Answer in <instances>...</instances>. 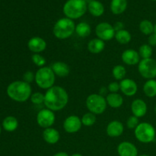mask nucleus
Listing matches in <instances>:
<instances>
[{"label":"nucleus","mask_w":156,"mask_h":156,"mask_svg":"<svg viewBox=\"0 0 156 156\" xmlns=\"http://www.w3.org/2000/svg\"><path fill=\"white\" fill-rule=\"evenodd\" d=\"M47 44L41 37H33L27 41V48L34 53H41L46 50Z\"/></svg>","instance_id":"obj_13"},{"label":"nucleus","mask_w":156,"mask_h":156,"mask_svg":"<svg viewBox=\"0 0 156 156\" xmlns=\"http://www.w3.org/2000/svg\"><path fill=\"white\" fill-rule=\"evenodd\" d=\"M148 44L151 46V47H155L156 46V34H152L149 35V38H148Z\"/></svg>","instance_id":"obj_37"},{"label":"nucleus","mask_w":156,"mask_h":156,"mask_svg":"<svg viewBox=\"0 0 156 156\" xmlns=\"http://www.w3.org/2000/svg\"><path fill=\"white\" fill-rule=\"evenodd\" d=\"M117 153L119 156H138V149L133 143L124 141L117 146Z\"/></svg>","instance_id":"obj_14"},{"label":"nucleus","mask_w":156,"mask_h":156,"mask_svg":"<svg viewBox=\"0 0 156 156\" xmlns=\"http://www.w3.org/2000/svg\"><path fill=\"white\" fill-rule=\"evenodd\" d=\"M105 98L108 105L115 109L120 108L123 104V98L119 93H109Z\"/></svg>","instance_id":"obj_21"},{"label":"nucleus","mask_w":156,"mask_h":156,"mask_svg":"<svg viewBox=\"0 0 156 156\" xmlns=\"http://www.w3.org/2000/svg\"><path fill=\"white\" fill-rule=\"evenodd\" d=\"M52 70L53 71L54 74L56 76L60 78L66 77L69 76L70 73V68L68 64L61 61H57L54 63L52 64L51 66Z\"/></svg>","instance_id":"obj_19"},{"label":"nucleus","mask_w":156,"mask_h":156,"mask_svg":"<svg viewBox=\"0 0 156 156\" xmlns=\"http://www.w3.org/2000/svg\"><path fill=\"white\" fill-rule=\"evenodd\" d=\"M138 156H150L149 155H138Z\"/></svg>","instance_id":"obj_44"},{"label":"nucleus","mask_w":156,"mask_h":156,"mask_svg":"<svg viewBox=\"0 0 156 156\" xmlns=\"http://www.w3.org/2000/svg\"><path fill=\"white\" fill-rule=\"evenodd\" d=\"M108 91V89H107L106 88H105V87H104V88H101L100 89V93H99V94H101V95H102L105 97V94H106L107 91Z\"/></svg>","instance_id":"obj_39"},{"label":"nucleus","mask_w":156,"mask_h":156,"mask_svg":"<svg viewBox=\"0 0 156 156\" xmlns=\"http://www.w3.org/2000/svg\"><path fill=\"white\" fill-rule=\"evenodd\" d=\"M134 135L140 143H150L155 140L156 131L153 125L147 122H143L140 123L134 129Z\"/></svg>","instance_id":"obj_6"},{"label":"nucleus","mask_w":156,"mask_h":156,"mask_svg":"<svg viewBox=\"0 0 156 156\" xmlns=\"http://www.w3.org/2000/svg\"><path fill=\"white\" fill-rule=\"evenodd\" d=\"M131 111L133 115L136 116L138 118L143 117L146 114L148 111V106L145 101L143 99H135L131 104Z\"/></svg>","instance_id":"obj_16"},{"label":"nucleus","mask_w":156,"mask_h":156,"mask_svg":"<svg viewBox=\"0 0 156 156\" xmlns=\"http://www.w3.org/2000/svg\"><path fill=\"white\" fill-rule=\"evenodd\" d=\"M85 105L88 111L95 115L103 114L108 107L106 98L99 94L88 95L85 101Z\"/></svg>","instance_id":"obj_7"},{"label":"nucleus","mask_w":156,"mask_h":156,"mask_svg":"<svg viewBox=\"0 0 156 156\" xmlns=\"http://www.w3.org/2000/svg\"><path fill=\"white\" fill-rule=\"evenodd\" d=\"M124 126L120 121L117 120H112L108 124L106 128L107 135L112 138L119 137L123 133Z\"/></svg>","instance_id":"obj_17"},{"label":"nucleus","mask_w":156,"mask_h":156,"mask_svg":"<svg viewBox=\"0 0 156 156\" xmlns=\"http://www.w3.org/2000/svg\"><path fill=\"white\" fill-rule=\"evenodd\" d=\"M1 132H2V127L1 126H0V134H1Z\"/></svg>","instance_id":"obj_45"},{"label":"nucleus","mask_w":156,"mask_h":156,"mask_svg":"<svg viewBox=\"0 0 156 156\" xmlns=\"http://www.w3.org/2000/svg\"><path fill=\"white\" fill-rule=\"evenodd\" d=\"M120 91L124 95L127 97H132L136 94L138 91V85L136 82L131 79H126L121 80L120 82Z\"/></svg>","instance_id":"obj_12"},{"label":"nucleus","mask_w":156,"mask_h":156,"mask_svg":"<svg viewBox=\"0 0 156 156\" xmlns=\"http://www.w3.org/2000/svg\"><path fill=\"white\" fill-rule=\"evenodd\" d=\"M139 124H140L139 118L134 115L130 116L126 120V126L129 129H135Z\"/></svg>","instance_id":"obj_34"},{"label":"nucleus","mask_w":156,"mask_h":156,"mask_svg":"<svg viewBox=\"0 0 156 156\" xmlns=\"http://www.w3.org/2000/svg\"><path fill=\"white\" fill-rule=\"evenodd\" d=\"M76 30V24L73 20L68 18H62L55 23L53 28V33L55 37L59 40L69 38Z\"/></svg>","instance_id":"obj_4"},{"label":"nucleus","mask_w":156,"mask_h":156,"mask_svg":"<svg viewBox=\"0 0 156 156\" xmlns=\"http://www.w3.org/2000/svg\"><path fill=\"white\" fill-rule=\"evenodd\" d=\"M56 82V75L51 67L44 66L38 69L35 73V82L41 89L48 90L54 86Z\"/></svg>","instance_id":"obj_5"},{"label":"nucleus","mask_w":156,"mask_h":156,"mask_svg":"<svg viewBox=\"0 0 156 156\" xmlns=\"http://www.w3.org/2000/svg\"><path fill=\"white\" fill-rule=\"evenodd\" d=\"M95 34L97 37L104 41H109L114 38L116 31L114 26L108 22H101L96 26Z\"/></svg>","instance_id":"obj_10"},{"label":"nucleus","mask_w":156,"mask_h":156,"mask_svg":"<svg viewBox=\"0 0 156 156\" xmlns=\"http://www.w3.org/2000/svg\"><path fill=\"white\" fill-rule=\"evenodd\" d=\"M43 139L47 143L50 145H54L57 143L60 140V133L57 129L53 127H49L44 129L43 131Z\"/></svg>","instance_id":"obj_18"},{"label":"nucleus","mask_w":156,"mask_h":156,"mask_svg":"<svg viewBox=\"0 0 156 156\" xmlns=\"http://www.w3.org/2000/svg\"><path fill=\"white\" fill-rule=\"evenodd\" d=\"M121 59L127 66H135L140 62V56L138 51L133 49H127L121 54Z\"/></svg>","instance_id":"obj_15"},{"label":"nucleus","mask_w":156,"mask_h":156,"mask_svg":"<svg viewBox=\"0 0 156 156\" xmlns=\"http://www.w3.org/2000/svg\"><path fill=\"white\" fill-rule=\"evenodd\" d=\"M23 81L30 84L35 81V73L32 71H26L23 75Z\"/></svg>","instance_id":"obj_35"},{"label":"nucleus","mask_w":156,"mask_h":156,"mask_svg":"<svg viewBox=\"0 0 156 156\" xmlns=\"http://www.w3.org/2000/svg\"><path fill=\"white\" fill-rule=\"evenodd\" d=\"M69 102V94L64 88L54 85L44 94V105L53 111L64 109Z\"/></svg>","instance_id":"obj_1"},{"label":"nucleus","mask_w":156,"mask_h":156,"mask_svg":"<svg viewBox=\"0 0 156 156\" xmlns=\"http://www.w3.org/2000/svg\"><path fill=\"white\" fill-rule=\"evenodd\" d=\"M75 32L79 37L82 38L88 37L91 33V27L87 22L82 21L79 23L77 25H76V30Z\"/></svg>","instance_id":"obj_25"},{"label":"nucleus","mask_w":156,"mask_h":156,"mask_svg":"<svg viewBox=\"0 0 156 156\" xmlns=\"http://www.w3.org/2000/svg\"><path fill=\"white\" fill-rule=\"evenodd\" d=\"M87 11L88 5L85 0H67L62 8L65 16L72 20L82 18Z\"/></svg>","instance_id":"obj_3"},{"label":"nucleus","mask_w":156,"mask_h":156,"mask_svg":"<svg viewBox=\"0 0 156 156\" xmlns=\"http://www.w3.org/2000/svg\"><path fill=\"white\" fill-rule=\"evenodd\" d=\"M127 8V0H111V11L114 15H120Z\"/></svg>","instance_id":"obj_23"},{"label":"nucleus","mask_w":156,"mask_h":156,"mask_svg":"<svg viewBox=\"0 0 156 156\" xmlns=\"http://www.w3.org/2000/svg\"><path fill=\"white\" fill-rule=\"evenodd\" d=\"M71 156H83V155H81V154H79V153H74V154H73Z\"/></svg>","instance_id":"obj_41"},{"label":"nucleus","mask_w":156,"mask_h":156,"mask_svg":"<svg viewBox=\"0 0 156 156\" xmlns=\"http://www.w3.org/2000/svg\"><path fill=\"white\" fill-rule=\"evenodd\" d=\"M138 71L144 79H155L156 78V60L152 58L142 59L138 64Z\"/></svg>","instance_id":"obj_8"},{"label":"nucleus","mask_w":156,"mask_h":156,"mask_svg":"<svg viewBox=\"0 0 156 156\" xmlns=\"http://www.w3.org/2000/svg\"><path fill=\"white\" fill-rule=\"evenodd\" d=\"M7 95L15 101H27L32 94V88L30 84L24 81H15L9 84L6 89Z\"/></svg>","instance_id":"obj_2"},{"label":"nucleus","mask_w":156,"mask_h":156,"mask_svg":"<svg viewBox=\"0 0 156 156\" xmlns=\"http://www.w3.org/2000/svg\"><path fill=\"white\" fill-rule=\"evenodd\" d=\"M114 37L119 44L125 45V44H127L130 42L131 40H132V35L127 30L123 29V30L116 32Z\"/></svg>","instance_id":"obj_27"},{"label":"nucleus","mask_w":156,"mask_h":156,"mask_svg":"<svg viewBox=\"0 0 156 156\" xmlns=\"http://www.w3.org/2000/svg\"><path fill=\"white\" fill-rule=\"evenodd\" d=\"M88 50L92 54L101 53L105 48V42L99 38H94L88 43Z\"/></svg>","instance_id":"obj_20"},{"label":"nucleus","mask_w":156,"mask_h":156,"mask_svg":"<svg viewBox=\"0 0 156 156\" xmlns=\"http://www.w3.org/2000/svg\"><path fill=\"white\" fill-rule=\"evenodd\" d=\"M85 2L87 3V5H88V3H90L91 1H93V0H85Z\"/></svg>","instance_id":"obj_42"},{"label":"nucleus","mask_w":156,"mask_h":156,"mask_svg":"<svg viewBox=\"0 0 156 156\" xmlns=\"http://www.w3.org/2000/svg\"><path fill=\"white\" fill-rule=\"evenodd\" d=\"M138 53L140 54V58H142V59H149V58H152V53H153L152 47H151L148 44H143L139 48Z\"/></svg>","instance_id":"obj_30"},{"label":"nucleus","mask_w":156,"mask_h":156,"mask_svg":"<svg viewBox=\"0 0 156 156\" xmlns=\"http://www.w3.org/2000/svg\"><path fill=\"white\" fill-rule=\"evenodd\" d=\"M82 126V120L76 115H70L63 121V129L67 133H76Z\"/></svg>","instance_id":"obj_11"},{"label":"nucleus","mask_w":156,"mask_h":156,"mask_svg":"<svg viewBox=\"0 0 156 156\" xmlns=\"http://www.w3.org/2000/svg\"><path fill=\"white\" fill-rule=\"evenodd\" d=\"M154 25L155 24H153V23L149 20H143L140 23L139 28L142 34L149 36L154 33Z\"/></svg>","instance_id":"obj_28"},{"label":"nucleus","mask_w":156,"mask_h":156,"mask_svg":"<svg viewBox=\"0 0 156 156\" xmlns=\"http://www.w3.org/2000/svg\"><path fill=\"white\" fill-rule=\"evenodd\" d=\"M143 92L147 97L155 98L156 96V80L149 79L143 85Z\"/></svg>","instance_id":"obj_26"},{"label":"nucleus","mask_w":156,"mask_h":156,"mask_svg":"<svg viewBox=\"0 0 156 156\" xmlns=\"http://www.w3.org/2000/svg\"><path fill=\"white\" fill-rule=\"evenodd\" d=\"M30 100L32 104L35 105H40L44 103V94L41 92H34L31 94Z\"/></svg>","instance_id":"obj_33"},{"label":"nucleus","mask_w":156,"mask_h":156,"mask_svg":"<svg viewBox=\"0 0 156 156\" xmlns=\"http://www.w3.org/2000/svg\"><path fill=\"white\" fill-rule=\"evenodd\" d=\"M154 34H156V24L154 25Z\"/></svg>","instance_id":"obj_43"},{"label":"nucleus","mask_w":156,"mask_h":156,"mask_svg":"<svg viewBox=\"0 0 156 156\" xmlns=\"http://www.w3.org/2000/svg\"><path fill=\"white\" fill-rule=\"evenodd\" d=\"M113 26H114V28L116 32L124 29V24L122 21H117Z\"/></svg>","instance_id":"obj_38"},{"label":"nucleus","mask_w":156,"mask_h":156,"mask_svg":"<svg viewBox=\"0 0 156 156\" xmlns=\"http://www.w3.org/2000/svg\"><path fill=\"white\" fill-rule=\"evenodd\" d=\"M81 120H82V123L83 126H91L97 121V117H96L95 114H92L91 112H88L82 116Z\"/></svg>","instance_id":"obj_31"},{"label":"nucleus","mask_w":156,"mask_h":156,"mask_svg":"<svg viewBox=\"0 0 156 156\" xmlns=\"http://www.w3.org/2000/svg\"><path fill=\"white\" fill-rule=\"evenodd\" d=\"M31 60L33 63L39 68L45 66L46 63H47V60L40 53H34L31 56Z\"/></svg>","instance_id":"obj_32"},{"label":"nucleus","mask_w":156,"mask_h":156,"mask_svg":"<svg viewBox=\"0 0 156 156\" xmlns=\"http://www.w3.org/2000/svg\"><path fill=\"white\" fill-rule=\"evenodd\" d=\"M18 127V119L13 116H8L3 120L2 128L7 132H14Z\"/></svg>","instance_id":"obj_24"},{"label":"nucleus","mask_w":156,"mask_h":156,"mask_svg":"<svg viewBox=\"0 0 156 156\" xmlns=\"http://www.w3.org/2000/svg\"><path fill=\"white\" fill-rule=\"evenodd\" d=\"M36 120L38 126H41L43 129L52 127L56 120L54 111H51L48 108L41 110L37 114Z\"/></svg>","instance_id":"obj_9"},{"label":"nucleus","mask_w":156,"mask_h":156,"mask_svg":"<svg viewBox=\"0 0 156 156\" xmlns=\"http://www.w3.org/2000/svg\"><path fill=\"white\" fill-rule=\"evenodd\" d=\"M155 113L156 114V106H155Z\"/></svg>","instance_id":"obj_46"},{"label":"nucleus","mask_w":156,"mask_h":156,"mask_svg":"<svg viewBox=\"0 0 156 156\" xmlns=\"http://www.w3.org/2000/svg\"><path fill=\"white\" fill-rule=\"evenodd\" d=\"M126 75V69L123 66L117 65L113 68L112 76L116 80H123L125 79Z\"/></svg>","instance_id":"obj_29"},{"label":"nucleus","mask_w":156,"mask_h":156,"mask_svg":"<svg viewBox=\"0 0 156 156\" xmlns=\"http://www.w3.org/2000/svg\"><path fill=\"white\" fill-rule=\"evenodd\" d=\"M152 1H155H155H156V0H152Z\"/></svg>","instance_id":"obj_47"},{"label":"nucleus","mask_w":156,"mask_h":156,"mask_svg":"<svg viewBox=\"0 0 156 156\" xmlns=\"http://www.w3.org/2000/svg\"><path fill=\"white\" fill-rule=\"evenodd\" d=\"M88 11L91 15L94 17H100L105 12V6L98 0H93L88 5Z\"/></svg>","instance_id":"obj_22"},{"label":"nucleus","mask_w":156,"mask_h":156,"mask_svg":"<svg viewBox=\"0 0 156 156\" xmlns=\"http://www.w3.org/2000/svg\"><path fill=\"white\" fill-rule=\"evenodd\" d=\"M108 91L110 93H118L119 91H120V83L117 82H112L108 85Z\"/></svg>","instance_id":"obj_36"},{"label":"nucleus","mask_w":156,"mask_h":156,"mask_svg":"<svg viewBox=\"0 0 156 156\" xmlns=\"http://www.w3.org/2000/svg\"><path fill=\"white\" fill-rule=\"evenodd\" d=\"M53 156H69V155L65 152H57V153L55 154V155H53Z\"/></svg>","instance_id":"obj_40"}]
</instances>
